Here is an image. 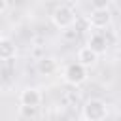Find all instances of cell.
Here are the masks:
<instances>
[{
	"label": "cell",
	"mask_w": 121,
	"mask_h": 121,
	"mask_svg": "<svg viewBox=\"0 0 121 121\" xmlns=\"http://www.w3.org/2000/svg\"><path fill=\"white\" fill-rule=\"evenodd\" d=\"M51 21H53V25H55L57 28H60V30L72 28V26L76 25V11H74L70 6L60 4V6H57V8L53 9Z\"/></svg>",
	"instance_id": "obj_1"
},
{
	"label": "cell",
	"mask_w": 121,
	"mask_h": 121,
	"mask_svg": "<svg viewBox=\"0 0 121 121\" xmlns=\"http://www.w3.org/2000/svg\"><path fill=\"white\" fill-rule=\"evenodd\" d=\"M108 117V106L102 98H89L83 106L85 121H104Z\"/></svg>",
	"instance_id": "obj_2"
},
{
	"label": "cell",
	"mask_w": 121,
	"mask_h": 121,
	"mask_svg": "<svg viewBox=\"0 0 121 121\" xmlns=\"http://www.w3.org/2000/svg\"><path fill=\"white\" fill-rule=\"evenodd\" d=\"M87 74H89V68H85L81 62H70L66 68H64V72H62V79L68 83V85H74V87H78V85H81L85 79H87Z\"/></svg>",
	"instance_id": "obj_3"
},
{
	"label": "cell",
	"mask_w": 121,
	"mask_h": 121,
	"mask_svg": "<svg viewBox=\"0 0 121 121\" xmlns=\"http://www.w3.org/2000/svg\"><path fill=\"white\" fill-rule=\"evenodd\" d=\"M19 102L21 106H28V108H38L40 102H42V93L34 87H26L21 91L19 95Z\"/></svg>",
	"instance_id": "obj_4"
},
{
	"label": "cell",
	"mask_w": 121,
	"mask_h": 121,
	"mask_svg": "<svg viewBox=\"0 0 121 121\" xmlns=\"http://www.w3.org/2000/svg\"><path fill=\"white\" fill-rule=\"evenodd\" d=\"M89 23L93 28H106L110 23H112V13L110 9H93L91 15H89Z\"/></svg>",
	"instance_id": "obj_5"
},
{
	"label": "cell",
	"mask_w": 121,
	"mask_h": 121,
	"mask_svg": "<svg viewBox=\"0 0 121 121\" xmlns=\"http://www.w3.org/2000/svg\"><path fill=\"white\" fill-rule=\"evenodd\" d=\"M96 60H98V53L95 49H91L89 45H85L78 51V62H81L85 68H93L96 64Z\"/></svg>",
	"instance_id": "obj_6"
},
{
	"label": "cell",
	"mask_w": 121,
	"mask_h": 121,
	"mask_svg": "<svg viewBox=\"0 0 121 121\" xmlns=\"http://www.w3.org/2000/svg\"><path fill=\"white\" fill-rule=\"evenodd\" d=\"M15 55H17L15 43H13L8 36H2V38H0V59H2V60H11Z\"/></svg>",
	"instance_id": "obj_7"
},
{
	"label": "cell",
	"mask_w": 121,
	"mask_h": 121,
	"mask_svg": "<svg viewBox=\"0 0 121 121\" xmlns=\"http://www.w3.org/2000/svg\"><path fill=\"white\" fill-rule=\"evenodd\" d=\"M91 49H95L98 55L100 53H104L106 51V45H108V42H106V36L104 34H100V32H95V34H91V38H89V43H87Z\"/></svg>",
	"instance_id": "obj_8"
},
{
	"label": "cell",
	"mask_w": 121,
	"mask_h": 121,
	"mask_svg": "<svg viewBox=\"0 0 121 121\" xmlns=\"http://www.w3.org/2000/svg\"><path fill=\"white\" fill-rule=\"evenodd\" d=\"M38 70L42 72V74H45V76H49V74H53L55 70H57V62L53 60V59H40L38 60Z\"/></svg>",
	"instance_id": "obj_9"
},
{
	"label": "cell",
	"mask_w": 121,
	"mask_h": 121,
	"mask_svg": "<svg viewBox=\"0 0 121 121\" xmlns=\"http://www.w3.org/2000/svg\"><path fill=\"white\" fill-rule=\"evenodd\" d=\"M110 2L112 0H91L93 9H108L110 8Z\"/></svg>",
	"instance_id": "obj_10"
},
{
	"label": "cell",
	"mask_w": 121,
	"mask_h": 121,
	"mask_svg": "<svg viewBox=\"0 0 121 121\" xmlns=\"http://www.w3.org/2000/svg\"><path fill=\"white\" fill-rule=\"evenodd\" d=\"M6 9H8V0H0V11L6 13Z\"/></svg>",
	"instance_id": "obj_11"
},
{
	"label": "cell",
	"mask_w": 121,
	"mask_h": 121,
	"mask_svg": "<svg viewBox=\"0 0 121 121\" xmlns=\"http://www.w3.org/2000/svg\"><path fill=\"white\" fill-rule=\"evenodd\" d=\"M70 121H85V119H78V117H74V119H70Z\"/></svg>",
	"instance_id": "obj_12"
}]
</instances>
